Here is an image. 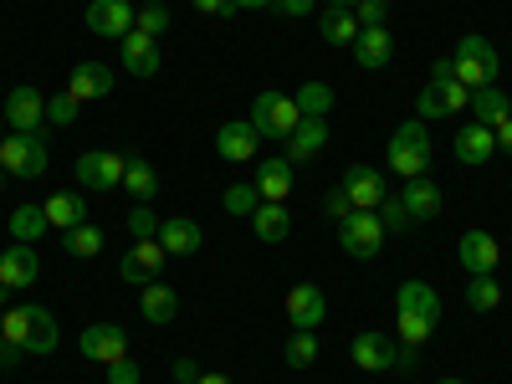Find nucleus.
<instances>
[{"label":"nucleus","instance_id":"obj_46","mask_svg":"<svg viewBox=\"0 0 512 384\" xmlns=\"http://www.w3.org/2000/svg\"><path fill=\"white\" fill-rule=\"evenodd\" d=\"M144 374H139V364L134 359H118V364H108V384H139Z\"/></svg>","mask_w":512,"mask_h":384},{"label":"nucleus","instance_id":"obj_10","mask_svg":"<svg viewBox=\"0 0 512 384\" xmlns=\"http://www.w3.org/2000/svg\"><path fill=\"white\" fill-rule=\"evenodd\" d=\"M349 354H354V364H359V369H369V374H390V369H395V359H400L395 338H390V333H379V328L354 333Z\"/></svg>","mask_w":512,"mask_h":384},{"label":"nucleus","instance_id":"obj_57","mask_svg":"<svg viewBox=\"0 0 512 384\" xmlns=\"http://www.w3.org/2000/svg\"><path fill=\"white\" fill-rule=\"evenodd\" d=\"M436 384H466V379H456V374H446V379H436Z\"/></svg>","mask_w":512,"mask_h":384},{"label":"nucleus","instance_id":"obj_27","mask_svg":"<svg viewBox=\"0 0 512 384\" xmlns=\"http://www.w3.org/2000/svg\"><path fill=\"white\" fill-rule=\"evenodd\" d=\"M118 47H123V67L128 72H134V77H154L159 72V41L154 36H144V31H128L123 41H118Z\"/></svg>","mask_w":512,"mask_h":384},{"label":"nucleus","instance_id":"obj_1","mask_svg":"<svg viewBox=\"0 0 512 384\" xmlns=\"http://www.w3.org/2000/svg\"><path fill=\"white\" fill-rule=\"evenodd\" d=\"M0 333H6V344L21 349V354H52L62 344V328L52 318V308H11V313H0Z\"/></svg>","mask_w":512,"mask_h":384},{"label":"nucleus","instance_id":"obj_9","mask_svg":"<svg viewBox=\"0 0 512 384\" xmlns=\"http://www.w3.org/2000/svg\"><path fill=\"white\" fill-rule=\"evenodd\" d=\"M466 98H472V88H461L456 77H425L415 113H420V118H451V113L466 108Z\"/></svg>","mask_w":512,"mask_h":384},{"label":"nucleus","instance_id":"obj_32","mask_svg":"<svg viewBox=\"0 0 512 384\" xmlns=\"http://www.w3.org/2000/svg\"><path fill=\"white\" fill-rule=\"evenodd\" d=\"M323 41H328V47H354V41H359V16L349 11V6H323Z\"/></svg>","mask_w":512,"mask_h":384},{"label":"nucleus","instance_id":"obj_16","mask_svg":"<svg viewBox=\"0 0 512 384\" xmlns=\"http://www.w3.org/2000/svg\"><path fill=\"white\" fill-rule=\"evenodd\" d=\"M0 108H6L11 134H36V128L47 123V98H41L36 88H11V98L0 103Z\"/></svg>","mask_w":512,"mask_h":384},{"label":"nucleus","instance_id":"obj_8","mask_svg":"<svg viewBox=\"0 0 512 384\" xmlns=\"http://www.w3.org/2000/svg\"><path fill=\"white\" fill-rule=\"evenodd\" d=\"M123 169H128V154L88 149V154H77V185L82 190H113V185H123Z\"/></svg>","mask_w":512,"mask_h":384},{"label":"nucleus","instance_id":"obj_17","mask_svg":"<svg viewBox=\"0 0 512 384\" xmlns=\"http://www.w3.org/2000/svg\"><path fill=\"white\" fill-rule=\"evenodd\" d=\"M400 205H405V216H410V221H436V216H441V205H446V195H441V185H436L431 175H415V180H405Z\"/></svg>","mask_w":512,"mask_h":384},{"label":"nucleus","instance_id":"obj_39","mask_svg":"<svg viewBox=\"0 0 512 384\" xmlns=\"http://www.w3.org/2000/svg\"><path fill=\"white\" fill-rule=\"evenodd\" d=\"M221 205L231 210V216H251V210L262 205V195H256V185H251V180H241V185H231V190L221 195Z\"/></svg>","mask_w":512,"mask_h":384},{"label":"nucleus","instance_id":"obj_50","mask_svg":"<svg viewBox=\"0 0 512 384\" xmlns=\"http://www.w3.org/2000/svg\"><path fill=\"white\" fill-rule=\"evenodd\" d=\"M415 359H420V349L400 344V359H395V369H405V374H410V369H415Z\"/></svg>","mask_w":512,"mask_h":384},{"label":"nucleus","instance_id":"obj_6","mask_svg":"<svg viewBox=\"0 0 512 384\" xmlns=\"http://www.w3.org/2000/svg\"><path fill=\"white\" fill-rule=\"evenodd\" d=\"M384 221H379V210H354L349 221H338V246H344L349 256H359V262H369V256L384 251Z\"/></svg>","mask_w":512,"mask_h":384},{"label":"nucleus","instance_id":"obj_19","mask_svg":"<svg viewBox=\"0 0 512 384\" xmlns=\"http://www.w3.org/2000/svg\"><path fill=\"white\" fill-rule=\"evenodd\" d=\"M256 144H262V134L251 128V118H231V123H221V134H216V154L231 159V164L256 159Z\"/></svg>","mask_w":512,"mask_h":384},{"label":"nucleus","instance_id":"obj_48","mask_svg":"<svg viewBox=\"0 0 512 384\" xmlns=\"http://www.w3.org/2000/svg\"><path fill=\"white\" fill-rule=\"evenodd\" d=\"M200 374H205V369H200L195 359H175V379H180V384H195Z\"/></svg>","mask_w":512,"mask_h":384},{"label":"nucleus","instance_id":"obj_37","mask_svg":"<svg viewBox=\"0 0 512 384\" xmlns=\"http://www.w3.org/2000/svg\"><path fill=\"white\" fill-rule=\"evenodd\" d=\"M466 308H472V313H492V308H502V287H497V277H472V282H466Z\"/></svg>","mask_w":512,"mask_h":384},{"label":"nucleus","instance_id":"obj_15","mask_svg":"<svg viewBox=\"0 0 512 384\" xmlns=\"http://www.w3.org/2000/svg\"><path fill=\"white\" fill-rule=\"evenodd\" d=\"M134 6L128 0H93L88 6V31L93 36H108V41H123L128 31H134Z\"/></svg>","mask_w":512,"mask_h":384},{"label":"nucleus","instance_id":"obj_7","mask_svg":"<svg viewBox=\"0 0 512 384\" xmlns=\"http://www.w3.org/2000/svg\"><path fill=\"white\" fill-rule=\"evenodd\" d=\"M164 262H169V251L159 246V236H149V241H134V246L123 251L118 277H123L128 287H149V282L164 277Z\"/></svg>","mask_w":512,"mask_h":384},{"label":"nucleus","instance_id":"obj_24","mask_svg":"<svg viewBox=\"0 0 512 384\" xmlns=\"http://www.w3.org/2000/svg\"><path fill=\"white\" fill-rule=\"evenodd\" d=\"M390 57H395V36L384 31V26H364L359 41H354V62L364 72H384V67H390Z\"/></svg>","mask_w":512,"mask_h":384},{"label":"nucleus","instance_id":"obj_29","mask_svg":"<svg viewBox=\"0 0 512 384\" xmlns=\"http://www.w3.org/2000/svg\"><path fill=\"white\" fill-rule=\"evenodd\" d=\"M251 226H256V241H267V246H282L292 236V216H287V205L277 200H262L251 210Z\"/></svg>","mask_w":512,"mask_h":384},{"label":"nucleus","instance_id":"obj_18","mask_svg":"<svg viewBox=\"0 0 512 384\" xmlns=\"http://www.w3.org/2000/svg\"><path fill=\"white\" fill-rule=\"evenodd\" d=\"M395 313H405V318H425V323H441V297H436L431 282L410 277V282H400V292H395Z\"/></svg>","mask_w":512,"mask_h":384},{"label":"nucleus","instance_id":"obj_47","mask_svg":"<svg viewBox=\"0 0 512 384\" xmlns=\"http://www.w3.org/2000/svg\"><path fill=\"white\" fill-rule=\"evenodd\" d=\"M200 16H236V0H190Z\"/></svg>","mask_w":512,"mask_h":384},{"label":"nucleus","instance_id":"obj_45","mask_svg":"<svg viewBox=\"0 0 512 384\" xmlns=\"http://www.w3.org/2000/svg\"><path fill=\"white\" fill-rule=\"evenodd\" d=\"M323 210H328V216H333V221H349V216H354V200L344 195V185H338V190H333V195L323 200Z\"/></svg>","mask_w":512,"mask_h":384},{"label":"nucleus","instance_id":"obj_21","mask_svg":"<svg viewBox=\"0 0 512 384\" xmlns=\"http://www.w3.org/2000/svg\"><path fill=\"white\" fill-rule=\"evenodd\" d=\"M328 149V118H297V128L287 134V159L292 164H308Z\"/></svg>","mask_w":512,"mask_h":384},{"label":"nucleus","instance_id":"obj_56","mask_svg":"<svg viewBox=\"0 0 512 384\" xmlns=\"http://www.w3.org/2000/svg\"><path fill=\"white\" fill-rule=\"evenodd\" d=\"M323 6H349V11H354V6H359V0H323Z\"/></svg>","mask_w":512,"mask_h":384},{"label":"nucleus","instance_id":"obj_38","mask_svg":"<svg viewBox=\"0 0 512 384\" xmlns=\"http://www.w3.org/2000/svg\"><path fill=\"white\" fill-rule=\"evenodd\" d=\"M282 359H287L292 369H308V364L318 359V338H313L308 328H292V338H287V349H282Z\"/></svg>","mask_w":512,"mask_h":384},{"label":"nucleus","instance_id":"obj_31","mask_svg":"<svg viewBox=\"0 0 512 384\" xmlns=\"http://www.w3.org/2000/svg\"><path fill=\"white\" fill-rule=\"evenodd\" d=\"M41 210H47L52 231H72V226H82V221H88V195L62 190V195H52V200H41Z\"/></svg>","mask_w":512,"mask_h":384},{"label":"nucleus","instance_id":"obj_40","mask_svg":"<svg viewBox=\"0 0 512 384\" xmlns=\"http://www.w3.org/2000/svg\"><path fill=\"white\" fill-rule=\"evenodd\" d=\"M134 31H144V36H164L169 31V6H164V0H149V6L139 11V21H134Z\"/></svg>","mask_w":512,"mask_h":384},{"label":"nucleus","instance_id":"obj_53","mask_svg":"<svg viewBox=\"0 0 512 384\" xmlns=\"http://www.w3.org/2000/svg\"><path fill=\"white\" fill-rule=\"evenodd\" d=\"M262 6H277V0H236V11H262Z\"/></svg>","mask_w":512,"mask_h":384},{"label":"nucleus","instance_id":"obj_33","mask_svg":"<svg viewBox=\"0 0 512 384\" xmlns=\"http://www.w3.org/2000/svg\"><path fill=\"white\" fill-rule=\"evenodd\" d=\"M139 313L149 318V323H169L180 313V292L169 287V282H149L144 292H139Z\"/></svg>","mask_w":512,"mask_h":384},{"label":"nucleus","instance_id":"obj_2","mask_svg":"<svg viewBox=\"0 0 512 384\" xmlns=\"http://www.w3.org/2000/svg\"><path fill=\"white\" fill-rule=\"evenodd\" d=\"M451 72H456L461 88H492L497 72H502V57L482 31H466L456 41V52H451Z\"/></svg>","mask_w":512,"mask_h":384},{"label":"nucleus","instance_id":"obj_52","mask_svg":"<svg viewBox=\"0 0 512 384\" xmlns=\"http://www.w3.org/2000/svg\"><path fill=\"white\" fill-rule=\"evenodd\" d=\"M16 354H21V349H11V344H6V333H0V369L16 364Z\"/></svg>","mask_w":512,"mask_h":384},{"label":"nucleus","instance_id":"obj_43","mask_svg":"<svg viewBox=\"0 0 512 384\" xmlns=\"http://www.w3.org/2000/svg\"><path fill=\"white\" fill-rule=\"evenodd\" d=\"M379 221H384V231H405V226H415V221L405 216L400 195H384V200H379Z\"/></svg>","mask_w":512,"mask_h":384},{"label":"nucleus","instance_id":"obj_55","mask_svg":"<svg viewBox=\"0 0 512 384\" xmlns=\"http://www.w3.org/2000/svg\"><path fill=\"white\" fill-rule=\"evenodd\" d=\"M195 384H231V379H226V374H200Z\"/></svg>","mask_w":512,"mask_h":384},{"label":"nucleus","instance_id":"obj_25","mask_svg":"<svg viewBox=\"0 0 512 384\" xmlns=\"http://www.w3.org/2000/svg\"><path fill=\"white\" fill-rule=\"evenodd\" d=\"M466 113H477L472 123H482V128H492V134H497V128L512 118V103H507V93L492 82V88H472V98H466Z\"/></svg>","mask_w":512,"mask_h":384},{"label":"nucleus","instance_id":"obj_20","mask_svg":"<svg viewBox=\"0 0 512 384\" xmlns=\"http://www.w3.org/2000/svg\"><path fill=\"white\" fill-rule=\"evenodd\" d=\"M344 195L354 200V210H379V200L390 195L384 190V175L374 164H349V175H344Z\"/></svg>","mask_w":512,"mask_h":384},{"label":"nucleus","instance_id":"obj_36","mask_svg":"<svg viewBox=\"0 0 512 384\" xmlns=\"http://www.w3.org/2000/svg\"><path fill=\"white\" fill-rule=\"evenodd\" d=\"M62 246H67V256H98V251H103V226L82 221V226L62 231Z\"/></svg>","mask_w":512,"mask_h":384},{"label":"nucleus","instance_id":"obj_49","mask_svg":"<svg viewBox=\"0 0 512 384\" xmlns=\"http://www.w3.org/2000/svg\"><path fill=\"white\" fill-rule=\"evenodd\" d=\"M313 6H318V0H277V11H282V16H308Z\"/></svg>","mask_w":512,"mask_h":384},{"label":"nucleus","instance_id":"obj_26","mask_svg":"<svg viewBox=\"0 0 512 384\" xmlns=\"http://www.w3.org/2000/svg\"><path fill=\"white\" fill-rule=\"evenodd\" d=\"M159 246H164L169 256H195V251L205 246V231H200L190 216H169V221H159Z\"/></svg>","mask_w":512,"mask_h":384},{"label":"nucleus","instance_id":"obj_3","mask_svg":"<svg viewBox=\"0 0 512 384\" xmlns=\"http://www.w3.org/2000/svg\"><path fill=\"white\" fill-rule=\"evenodd\" d=\"M384 164H390L400 180H415V175L431 169V134H425V118H410V123L395 128L390 149H384Z\"/></svg>","mask_w":512,"mask_h":384},{"label":"nucleus","instance_id":"obj_13","mask_svg":"<svg viewBox=\"0 0 512 384\" xmlns=\"http://www.w3.org/2000/svg\"><path fill=\"white\" fill-rule=\"evenodd\" d=\"M461 267L472 272V277H492L497 267H502V246H497V236L492 231H461Z\"/></svg>","mask_w":512,"mask_h":384},{"label":"nucleus","instance_id":"obj_34","mask_svg":"<svg viewBox=\"0 0 512 384\" xmlns=\"http://www.w3.org/2000/svg\"><path fill=\"white\" fill-rule=\"evenodd\" d=\"M47 231H52V221H47V210H41V205H31V200H26V205H16V210H11V236H16V241L36 246Z\"/></svg>","mask_w":512,"mask_h":384},{"label":"nucleus","instance_id":"obj_28","mask_svg":"<svg viewBox=\"0 0 512 384\" xmlns=\"http://www.w3.org/2000/svg\"><path fill=\"white\" fill-rule=\"evenodd\" d=\"M497 154V134L482 123H461V134H456V164H487Z\"/></svg>","mask_w":512,"mask_h":384},{"label":"nucleus","instance_id":"obj_22","mask_svg":"<svg viewBox=\"0 0 512 384\" xmlns=\"http://www.w3.org/2000/svg\"><path fill=\"white\" fill-rule=\"evenodd\" d=\"M287 318H292V328H318L323 318H328V303H323V287H313V282H297L292 292H287Z\"/></svg>","mask_w":512,"mask_h":384},{"label":"nucleus","instance_id":"obj_35","mask_svg":"<svg viewBox=\"0 0 512 384\" xmlns=\"http://www.w3.org/2000/svg\"><path fill=\"white\" fill-rule=\"evenodd\" d=\"M292 103H297V113H303V118H328L333 113V88H328V82H303Z\"/></svg>","mask_w":512,"mask_h":384},{"label":"nucleus","instance_id":"obj_44","mask_svg":"<svg viewBox=\"0 0 512 384\" xmlns=\"http://www.w3.org/2000/svg\"><path fill=\"white\" fill-rule=\"evenodd\" d=\"M354 16H359V26H384L390 21V0H359Z\"/></svg>","mask_w":512,"mask_h":384},{"label":"nucleus","instance_id":"obj_51","mask_svg":"<svg viewBox=\"0 0 512 384\" xmlns=\"http://www.w3.org/2000/svg\"><path fill=\"white\" fill-rule=\"evenodd\" d=\"M497 149H502V154H512V118L497 128Z\"/></svg>","mask_w":512,"mask_h":384},{"label":"nucleus","instance_id":"obj_23","mask_svg":"<svg viewBox=\"0 0 512 384\" xmlns=\"http://www.w3.org/2000/svg\"><path fill=\"white\" fill-rule=\"evenodd\" d=\"M36 277H41V256H36V246L16 241V246L0 251V282H6V287H31Z\"/></svg>","mask_w":512,"mask_h":384},{"label":"nucleus","instance_id":"obj_12","mask_svg":"<svg viewBox=\"0 0 512 384\" xmlns=\"http://www.w3.org/2000/svg\"><path fill=\"white\" fill-rule=\"evenodd\" d=\"M77 344H82V354H88L93 364H103V369L118 364V359H128V333L118 323H88Z\"/></svg>","mask_w":512,"mask_h":384},{"label":"nucleus","instance_id":"obj_4","mask_svg":"<svg viewBox=\"0 0 512 384\" xmlns=\"http://www.w3.org/2000/svg\"><path fill=\"white\" fill-rule=\"evenodd\" d=\"M0 164H6L11 180H41L52 164V149H47V134H6L0 139Z\"/></svg>","mask_w":512,"mask_h":384},{"label":"nucleus","instance_id":"obj_5","mask_svg":"<svg viewBox=\"0 0 512 384\" xmlns=\"http://www.w3.org/2000/svg\"><path fill=\"white\" fill-rule=\"evenodd\" d=\"M297 103L287 98V93H277V88H267V93H256V103H251V128L262 139H282L287 144V134L297 128Z\"/></svg>","mask_w":512,"mask_h":384},{"label":"nucleus","instance_id":"obj_54","mask_svg":"<svg viewBox=\"0 0 512 384\" xmlns=\"http://www.w3.org/2000/svg\"><path fill=\"white\" fill-rule=\"evenodd\" d=\"M431 77H456V72H451V57H441V62H431Z\"/></svg>","mask_w":512,"mask_h":384},{"label":"nucleus","instance_id":"obj_30","mask_svg":"<svg viewBox=\"0 0 512 384\" xmlns=\"http://www.w3.org/2000/svg\"><path fill=\"white\" fill-rule=\"evenodd\" d=\"M123 190L134 195V205H149V200H159V169H154L144 154H128V169H123Z\"/></svg>","mask_w":512,"mask_h":384},{"label":"nucleus","instance_id":"obj_59","mask_svg":"<svg viewBox=\"0 0 512 384\" xmlns=\"http://www.w3.org/2000/svg\"><path fill=\"white\" fill-rule=\"evenodd\" d=\"M6 180H11V175H6V164H0V185H6Z\"/></svg>","mask_w":512,"mask_h":384},{"label":"nucleus","instance_id":"obj_11","mask_svg":"<svg viewBox=\"0 0 512 384\" xmlns=\"http://www.w3.org/2000/svg\"><path fill=\"white\" fill-rule=\"evenodd\" d=\"M256 195L262 200H277V205H287V195H292V185H297V164L287 159V154H267V159H256Z\"/></svg>","mask_w":512,"mask_h":384},{"label":"nucleus","instance_id":"obj_14","mask_svg":"<svg viewBox=\"0 0 512 384\" xmlns=\"http://www.w3.org/2000/svg\"><path fill=\"white\" fill-rule=\"evenodd\" d=\"M113 67L108 62H77L72 72H67V93L77 98V103H98V98H108L113 93Z\"/></svg>","mask_w":512,"mask_h":384},{"label":"nucleus","instance_id":"obj_42","mask_svg":"<svg viewBox=\"0 0 512 384\" xmlns=\"http://www.w3.org/2000/svg\"><path fill=\"white\" fill-rule=\"evenodd\" d=\"M128 236H134V241L159 236V221H154V210H149V205H134V210H128Z\"/></svg>","mask_w":512,"mask_h":384},{"label":"nucleus","instance_id":"obj_58","mask_svg":"<svg viewBox=\"0 0 512 384\" xmlns=\"http://www.w3.org/2000/svg\"><path fill=\"white\" fill-rule=\"evenodd\" d=\"M0 139H6V108H0Z\"/></svg>","mask_w":512,"mask_h":384},{"label":"nucleus","instance_id":"obj_41","mask_svg":"<svg viewBox=\"0 0 512 384\" xmlns=\"http://www.w3.org/2000/svg\"><path fill=\"white\" fill-rule=\"evenodd\" d=\"M77 108H82V103L62 88L57 98H47V123H52V128H72V123H77Z\"/></svg>","mask_w":512,"mask_h":384}]
</instances>
